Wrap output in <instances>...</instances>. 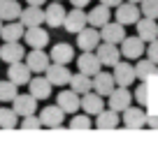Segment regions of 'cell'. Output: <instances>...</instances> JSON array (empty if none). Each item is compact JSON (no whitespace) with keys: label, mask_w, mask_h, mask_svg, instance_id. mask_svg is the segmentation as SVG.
I'll return each mask as SVG.
<instances>
[{"label":"cell","mask_w":158,"mask_h":148,"mask_svg":"<svg viewBox=\"0 0 158 148\" xmlns=\"http://www.w3.org/2000/svg\"><path fill=\"white\" fill-rule=\"evenodd\" d=\"M19 127H23V130H40V127H42V120H40V116H35V114L21 116Z\"/></svg>","instance_id":"cell-36"},{"label":"cell","mask_w":158,"mask_h":148,"mask_svg":"<svg viewBox=\"0 0 158 148\" xmlns=\"http://www.w3.org/2000/svg\"><path fill=\"white\" fill-rule=\"evenodd\" d=\"M56 104L63 109L65 114H77L79 109H81V95L74 93L72 88L70 90H60L58 97H56Z\"/></svg>","instance_id":"cell-11"},{"label":"cell","mask_w":158,"mask_h":148,"mask_svg":"<svg viewBox=\"0 0 158 148\" xmlns=\"http://www.w3.org/2000/svg\"><path fill=\"white\" fill-rule=\"evenodd\" d=\"M100 2H102V5H107L109 10H112V7H116V5H121V2H123V0H100Z\"/></svg>","instance_id":"cell-40"},{"label":"cell","mask_w":158,"mask_h":148,"mask_svg":"<svg viewBox=\"0 0 158 148\" xmlns=\"http://www.w3.org/2000/svg\"><path fill=\"white\" fill-rule=\"evenodd\" d=\"M128 2H137V5H139V0H128Z\"/></svg>","instance_id":"cell-43"},{"label":"cell","mask_w":158,"mask_h":148,"mask_svg":"<svg viewBox=\"0 0 158 148\" xmlns=\"http://www.w3.org/2000/svg\"><path fill=\"white\" fill-rule=\"evenodd\" d=\"M114 88H116V81H114V74L112 72H102V69H100L98 74H93V90L98 95L107 97Z\"/></svg>","instance_id":"cell-21"},{"label":"cell","mask_w":158,"mask_h":148,"mask_svg":"<svg viewBox=\"0 0 158 148\" xmlns=\"http://www.w3.org/2000/svg\"><path fill=\"white\" fill-rule=\"evenodd\" d=\"M70 88H72L74 93H79V95L89 93V90H93V76H89V74H84V72L72 74V76H70Z\"/></svg>","instance_id":"cell-30"},{"label":"cell","mask_w":158,"mask_h":148,"mask_svg":"<svg viewBox=\"0 0 158 148\" xmlns=\"http://www.w3.org/2000/svg\"><path fill=\"white\" fill-rule=\"evenodd\" d=\"M121 114H123V118H121L123 125L130 127V130H139V127L147 125V111L142 107H126Z\"/></svg>","instance_id":"cell-13"},{"label":"cell","mask_w":158,"mask_h":148,"mask_svg":"<svg viewBox=\"0 0 158 148\" xmlns=\"http://www.w3.org/2000/svg\"><path fill=\"white\" fill-rule=\"evenodd\" d=\"M21 14V5L16 0H0V19L2 21H14Z\"/></svg>","instance_id":"cell-32"},{"label":"cell","mask_w":158,"mask_h":148,"mask_svg":"<svg viewBox=\"0 0 158 148\" xmlns=\"http://www.w3.org/2000/svg\"><path fill=\"white\" fill-rule=\"evenodd\" d=\"M114 10H116V14H114V16H116V21L121 25H135L139 21V16H142L139 5H137V2H128V0L121 2V5H116Z\"/></svg>","instance_id":"cell-3"},{"label":"cell","mask_w":158,"mask_h":148,"mask_svg":"<svg viewBox=\"0 0 158 148\" xmlns=\"http://www.w3.org/2000/svg\"><path fill=\"white\" fill-rule=\"evenodd\" d=\"M40 120H42V127H60L65 120V111L58 104H49L40 111Z\"/></svg>","instance_id":"cell-9"},{"label":"cell","mask_w":158,"mask_h":148,"mask_svg":"<svg viewBox=\"0 0 158 148\" xmlns=\"http://www.w3.org/2000/svg\"><path fill=\"white\" fill-rule=\"evenodd\" d=\"M100 37H102V42L121 44V40L126 37V25H121L118 21H107V23L100 28Z\"/></svg>","instance_id":"cell-16"},{"label":"cell","mask_w":158,"mask_h":148,"mask_svg":"<svg viewBox=\"0 0 158 148\" xmlns=\"http://www.w3.org/2000/svg\"><path fill=\"white\" fill-rule=\"evenodd\" d=\"M130 102H133V95H130V90L126 88V86H116V88L107 95L109 109H114V111H118V114H121L126 107H130Z\"/></svg>","instance_id":"cell-7"},{"label":"cell","mask_w":158,"mask_h":148,"mask_svg":"<svg viewBox=\"0 0 158 148\" xmlns=\"http://www.w3.org/2000/svg\"><path fill=\"white\" fill-rule=\"evenodd\" d=\"M19 125V114L14 111V107H0V127L12 130Z\"/></svg>","instance_id":"cell-33"},{"label":"cell","mask_w":158,"mask_h":148,"mask_svg":"<svg viewBox=\"0 0 158 148\" xmlns=\"http://www.w3.org/2000/svg\"><path fill=\"white\" fill-rule=\"evenodd\" d=\"M44 76L51 81V86H65L70 84V69L68 65H60V63H49V67L44 69Z\"/></svg>","instance_id":"cell-14"},{"label":"cell","mask_w":158,"mask_h":148,"mask_svg":"<svg viewBox=\"0 0 158 148\" xmlns=\"http://www.w3.org/2000/svg\"><path fill=\"white\" fill-rule=\"evenodd\" d=\"M151 111H147V127L158 130V107H149Z\"/></svg>","instance_id":"cell-39"},{"label":"cell","mask_w":158,"mask_h":148,"mask_svg":"<svg viewBox=\"0 0 158 148\" xmlns=\"http://www.w3.org/2000/svg\"><path fill=\"white\" fill-rule=\"evenodd\" d=\"M23 63L30 67L33 74H40V72H44V69L49 67L51 58H49V53H44V49H30V53H26Z\"/></svg>","instance_id":"cell-8"},{"label":"cell","mask_w":158,"mask_h":148,"mask_svg":"<svg viewBox=\"0 0 158 148\" xmlns=\"http://www.w3.org/2000/svg\"><path fill=\"white\" fill-rule=\"evenodd\" d=\"M100 42H102V37H100V28L84 25V28L77 33V46L81 51H95Z\"/></svg>","instance_id":"cell-2"},{"label":"cell","mask_w":158,"mask_h":148,"mask_svg":"<svg viewBox=\"0 0 158 148\" xmlns=\"http://www.w3.org/2000/svg\"><path fill=\"white\" fill-rule=\"evenodd\" d=\"M70 127H74V130L93 127V123H91V116H89V114H77V116H72V120H70Z\"/></svg>","instance_id":"cell-37"},{"label":"cell","mask_w":158,"mask_h":148,"mask_svg":"<svg viewBox=\"0 0 158 148\" xmlns=\"http://www.w3.org/2000/svg\"><path fill=\"white\" fill-rule=\"evenodd\" d=\"M144 53H147L149 60H153V63L158 65V37L151 42H147V49H144Z\"/></svg>","instance_id":"cell-38"},{"label":"cell","mask_w":158,"mask_h":148,"mask_svg":"<svg viewBox=\"0 0 158 148\" xmlns=\"http://www.w3.org/2000/svg\"><path fill=\"white\" fill-rule=\"evenodd\" d=\"M30 76H33V72H30V67L23 63V60H19V63H10V69H7V79L14 81L16 86H28Z\"/></svg>","instance_id":"cell-15"},{"label":"cell","mask_w":158,"mask_h":148,"mask_svg":"<svg viewBox=\"0 0 158 148\" xmlns=\"http://www.w3.org/2000/svg\"><path fill=\"white\" fill-rule=\"evenodd\" d=\"M114 81H116V86H126L128 88L130 84H133L137 76H135V65H130L128 60H118L116 65H114Z\"/></svg>","instance_id":"cell-10"},{"label":"cell","mask_w":158,"mask_h":148,"mask_svg":"<svg viewBox=\"0 0 158 148\" xmlns=\"http://www.w3.org/2000/svg\"><path fill=\"white\" fill-rule=\"evenodd\" d=\"M84 25H89V14L84 12V7H74V10H70L68 14H65L63 28L68 30V33H74V35H77Z\"/></svg>","instance_id":"cell-5"},{"label":"cell","mask_w":158,"mask_h":148,"mask_svg":"<svg viewBox=\"0 0 158 148\" xmlns=\"http://www.w3.org/2000/svg\"><path fill=\"white\" fill-rule=\"evenodd\" d=\"M19 21L26 25V28H33V25H42V23H44V10H42V7H37V5L21 7Z\"/></svg>","instance_id":"cell-19"},{"label":"cell","mask_w":158,"mask_h":148,"mask_svg":"<svg viewBox=\"0 0 158 148\" xmlns=\"http://www.w3.org/2000/svg\"><path fill=\"white\" fill-rule=\"evenodd\" d=\"M0 28H2V19H0Z\"/></svg>","instance_id":"cell-44"},{"label":"cell","mask_w":158,"mask_h":148,"mask_svg":"<svg viewBox=\"0 0 158 148\" xmlns=\"http://www.w3.org/2000/svg\"><path fill=\"white\" fill-rule=\"evenodd\" d=\"M118 49H121V56L126 60H137L144 53V40H139L137 35L135 37H123L121 44H118Z\"/></svg>","instance_id":"cell-6"},{"label":"cell","mask_w":158,"mask_h":148,"mask_svg":"<svg viewBox=\"0 0 158 148\" xmlns=\"http://www.w3.org/2000/svg\"><path fill=\"white\" fill-rule=\"evenodd\" d=\"M135 25H137V37H139V40H144V44L158 37V23H156V19L139 16V21Z\"/></svg>","instance_id":"cell-25"},{"label":"cell","mask_w":158,"mask_h":148,"mask_svg":"<svg viewBox=\"0 0 158 148\" xmlns=\"http://www.w3.org/2000/svg\"><path fill=\"white\" fill-rule=\"evenodd\" d=\"M118 123H121V116L114 109H102L95 116V127H100V130H114Z\"/></svg>","instance_id":"cell-28"},{"label":"cell","mask_w":158,"mask_h":148,"mask_svg":"<svg viewBox=\"0 0 158 148\" xmlns=\"http://www.w3.org/2000/svg\"><path fill=\"white\" fill-rule=\"evenodd\" d=\"M26 2H28V5H37V7H42L47 0H26Z\"/></svg>","instance_id":"cell-42"},{"label":"cell","mask_w":158,"mask_h":148,"mask_svg":"<svg viewBox=\"0 0 158 148\" xmlns=\"http://www.w3.org/2000/svg\"><path fill=\"white\" fill-rule=\"evenodd\" d=\"M19 95V86L14 84V81H0V104H7L12 102V99Z\"/></svg>","instance_id":"cell-34"},{"label":"cell","mask_w":158,"mask_h":148,"mask_svg":"<svg viewBox=\"0 0 158 148\" xmlns=\"http://www.w3.org/2000/svg\"><path fill=\"white\" fill-rule=\"evenodd\" d=\"M77 67H79V72H84V74H89V76H93V74H98L100 69H102V63L98 60L95 51H84V53L77 58Z\"/></svg>","instance_id":"cell-20"},{"label":"cell","mask_w":158,"mask_h":148,"mask_svg":"<svg viewBox=\"0 0 158 148\" xmlns=\"http://www.w3.org/2000/svg\"><path fill=\"white\" fill-rule=\"evenodd\" d=\"M102 109H105L102 95H98L95 90H89V93L81 95V111H84V114H89V116H98Z\"/></svg>","instance_id":"cell-22"},{"label":"cell","mask_w":158,"mask_h":148,"mask_svg":"<svg viewBox=\"0 0 158 148\" xmlns=\"http://www.w3.org/2000/svg\"><path fill=\"white\" fill-rule=\"evenodd\" d=\"M0 58L5 60L7 65L19 63V60L26 58V49L21 46V42H5V44L0 46Z\"/></svg>","instance_id":"cell-24"},{"label":"cell","mask_w":158,"mask_h":148,"mask_svg":"<svg viewBox=\"0 0 158 148\" xmlns=\"http://www.w3.org/2000/svg\"><path fill=\"white\" fill-rule=\"evenodd\" d=\"M70 2H72L74 7H86V5L91 2V0H70Z\"/></svg>","instance_id":"cell-41"},{"label":"cell","mask_w":158,"mask_h":148,"mask_svg":"<svg viewBox=\"0 0 158 148\" xmlns=\"http://www.w3.org/2000/svg\"><path fill=\"white\" fill-rule=\"evenodd\" d=\"M65 7L60 5V0H54L51 5H47V10H44V23L49 25V28H60L63 25V21H65Z\"/></svg>","instance_id":"cell-17"},{"label":"cell","mask_w":158,"mask_h":148,"mask_svg":"<svg viewBox=\"0 0 158 148\" xmlns=\"http://www.w3.org/2000/svg\"><path fill=\"white\" fill-rule=\"evenodd\" d=\"M135 76H137L139 81H149L153 79V76H158V65L153 63V60H139L137 58V65H135Z\"/></svg>","instance_id":"cell-31"},{"label":"cell","mask_w":158,"mask_h":148,"mask_svg":"<svg viewBox=\"0 0 158 148\" xmlns=\"http://www.w3.org/2000/svg\"><path fill=\"white\" fill-rule=\"evenodd\" d=\"M12 107H14V111L19 116H28V114H35V109H37V99L33 97V95H16L14 99H12Z\"/></svg>","instance_id":"cell-27"},{"label":"cell","mask_w":158,"mask_h":148,"mask_svg":"<svg viewBox=\"0 0 158 148\" xmlns=\"http://www.w3.org/2000/svg\"><path fill=\"white\" fill-rule=\"evenodd\" d=\"M26 33V25L21 23L19 19L14 21H2V28H0V37L5 42H21Z\"/></svg>","instance_id":"cell-18"},{"label":"cell","mask_w":158,"mask_h":148,"mask_svg":"<svg viewBox=\"0 0 158 148\" xmlns=\"http://www.w3.org/2000/svg\"><path fill=\"white\" fill-rule=\"evenodd\" d=\"M135 99H137L139 107H156L158 99V76L149 81H142V84L135 88Z\"/></svg>","instance_id":"cell-1"},{"label":"cell","mask_w":158,"mask_h":148,"mask_svg":"<svg viewBox=\"0 0 158 148\" xmlns=\"http://www.w3.org/2000/svg\"><path fill=\"white\" fill-rule=\"evenodd\" d=\"M23 42L30 49H44L49 44V33H47L42 25H33V28H26L23 33Z\"/></svg>","instance_id":"cell-12"},{"label":"cell","mask_w":158,"mask_h":148,"mask_svg":"<svg viewBox=\"0 0 158 148\" xmlns=\"http://www.w3.org/2000/svg\"><path fill=\"white\" fill-rule=\"evenodd\" d=\"M139 12L142 16L158 19V0H139Z\"/></svg>","instance_id":"cell-35"},{"label":"cell","mask_w":158,"mask_h":148,"mask_svg":"<svg viewBox=\"0 0 158 148\" xmlns=\"http://www.w3.org/2000/svg\"><path fill=\"white\" fill-rule=\"evenodd\" d=\"M95 56L102 63V67H114L121 60V49H118V44H112V42H100L95 49Z\"/></svg>","instance_id":"cell-4"},{"label":"cell","mask_w":158,"mask_h":148,"mask_svg":"<svg viewBox=\"0 0 158 148\" xmlns=\"http://www.w3.org/2000/svg\"><path fill=\"white\" fill-rule=\"evenodd\" d=\"M51 63H60V65H70L74 58V49L72 44H68V42H58V44L51 46V53H49Z\"/></svg>","instance_id":"cell-26"},{"label":"cell","mask_w":158,"mask_h":148,"mask_svg":"<svg viewBox=\"0 0 158 148\" xmlns=\"http://www.w3.org/2000/svg\"><path fill=\"white\" fill-rule=\"evenodd\" d=\"M28 93L33 95L35 99H47L51 97V81L47 76H33L28 81Z\"/></svg>","instance_id":"cell-23"},{"label":"cell","mask_w":158,"mask_h":148,"mask_svg":"<svg viewBox=\"0 0 158 148\" xmlns=\"http://www.w3.org/2000/svg\"><path fill=\"white\" fill-rule=\"evenodd\" d=\"M107 21H112V12H109V7L102 5V2L89 12V25H93V28H102Z\"/></svg>","instance_id":"cell-29"}]
</instances>
